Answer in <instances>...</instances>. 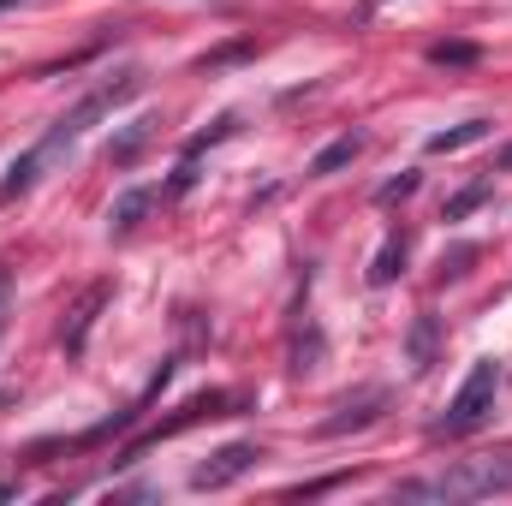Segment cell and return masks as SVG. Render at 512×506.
<instances>
[{
  "instance_id": "obj_1",
  "label": "cell",
  "mask_w": 512,
  "mask_h": 506,
  "mask_svg": "<svg viewBox=\"0 0 512 506\" xmlns=\"http://www.w3.org/2000/svg\"><path fill=\"white\" fill-rule=\"evenodd\" d=\"M507 489H512V459H465L441 477L399 483L393 501H483V495H507Z\"/></svg>"
},
{
  "instance_id": "obj_2",
  "label": "cell",
  "mask_w": 512,
  "mask_h": 506,
  "mask_svg": "<svg viewBox=\"0 0 512 506\" xmlns=\"http://www.w3.org/2000/svg\"><path fill=\"white\" fill-rule=\"evenodd\" d=\"M137 90H143V72H120V78H108V84H96V90H90V96H84V102H78L72 114H60V120L48 126V137L36 143V155H42V167H48V161H60V155H66V149H72V143H78L84 131L96 126L102 114H114V108H120V102H131Z\"/></svg>"
},
{
  "instance_id": "obj_3",
  "label": "cell",
  "mask_w": 512,
  "mask_h": 506,
  "mask_svg": "<svg viewBox=\"0 0 512 506\" xmlns=\"http://www.w3.org/2000/svg\"><path fill=\"white\" fill-rule=\"evenodd\" d=\"M495 393H501V364H495V358H477L471 376H465V387L453 393L447 417H435L429 435H471V429H483L489 411H495Z\"/></svg>"
},
{
  "instance_id": "obj_4",
  "label": "cell",
  "mask_w": 512,
  "mask_h": 506,
  "mask_svg": "<svg viewBox=\"0 0 512 506\" xmlns=\"http://www.w3.org/2000/svg\"><path fill=\"white\" fill-rule=\"evenodd\" d=\"M227 405H239V393H221V387H209V393H197V399H185V405H179V411H173L167 423H155L149 435H137V441H131V447H126V459H120V465H137V453H143V447H161V441H173V435H185V429H191V423H203V417H227Z\"/></svg>"
},
{
  "instance_id": "obj_5",
  "label": "cell",
  "mask_w": 512,
  "mask_h": 506,
  "mask_svg": "<svg viewBox=\"0 0 512 506\" xmlns=\"http://www.w3.org/2000/svg\"><path fill=\"white\" fill-rule=\"evenodd\" d=\"M256 459H262L256 441H227L221 453H209V459L191 471V489H197V495H221V489H233L245 471H256Z\"/></svg>"
},
{
  "instance_id": "obj_6",
  "label": "cell",
  "mask_w": 512,
  "mask_h": 506,
  "mask_svg": "<svg viewBox=\"0 0 512 506\" xmlns=\"http://www.w3.org/2000/svg\"><path fill=\"white\" fill-rule=\"evenodd\" d=\"M382 411H387V387H364V393L340 399V411H334V417H322V423H316V435H322V441H334V435L370 429V423H382Z\"/></svg>"
},
{
  "instance_id": "obj_7",
  "label": "cell",
  "mask_w": 512,
  "mask_h": 506,
  "mask_svg": "<svg viewBox=\"0 0 512 506\" xmlns=\"http://www.w3.org/2000/svg\"><path fill=\"white\" fill-rule=\"evenodd\" d=\"M108 280H96V286H84V298L66 310V322H60V346H66V358H78L84 346H90V328H96V316H102V304H108Z\"/></svg>"
},
{
  "instance_id": "obj_8",
  "label": "cell",
  "mask_w": 512,
  "mask_h": 506,
  "mask_svg": "<svg viewBox=\"0 0 512 506\" xmlns=\"http://www.w3.org/2000/svg\"><path fill=\"white\" fill-rule=\"evenodd\" d=\"M435 352H441V316L423 310V316L411 322V334H405V364H411V376H429V370H435Z\"/></svg>"
},
{
  "instance_id": "obj_9",
  "label": "cell",
  "mask_w": 512,
  "mask_h": 506,
  "mask_svg": "<svg viewBox=\"0 0 512 506\" xmlns=\"http://www.w3.org/2000/svg\"><path fill=\"white\" fill-rule=\"evenodd\" d=\"M405 262H411V233H387V245L370 262V286H393L405 274Z\"/></svg>"
},
{
  "instance_id": "obj_10",
  "label": "cell",
  "mask_w": 512,
  "mask_h": 506,
  "mask_svg": "<svg viewBox=\"0 0 512 506\" xmlns=\"http://www.w3.org/2000/svg\"><path fill=\"white\" fill-rule=\"evenodd\" d=\"M495 131V120H465V126H447V131H429V155H459V149H471V143H483Z\"/></svg>"
},
{
  "instance_id": "obj_11",
  "label": "cell",
  "mask_w": 512,
  "mask_h": 506,
  "mask_svg": "<svg viewBox=\"0 0 512 506\" xmlns=\"http://www.w3.org/2000/svg\"><path fill=\"white\" fill-rule=\"evenodd\" d=\"M358 155H364V137H358V131H346V137H334V143H328V149H322V155L310 161V179H328V173L352 167Z\"/></svg>"
},
{
  "instance_id": "obj_12",
  "label": "cell",
  "mask_w": 512,
  "mask_h": 506,
  "mask_svg": "<svg viewBox=\"0 0 512 506\" xmlns=\"http://www.w3.org/2000/svg\"><path fill=\"white\" fill-rule=\"evenodd\" d=\"M155 203H161V191L137 185V191H126V197H120V203L108 209V227H114V233H131V227H137V221H143V215H149Z\"/></svg>"
},
{
  "instance_id": "obj_13",
  "label": "cell",
  "mask_w": 512,
  "mask_h": 506,
  "mask_svg": "<svg viewBox=\"0 0 512 506\" xmlns=\"http://www.w3.org/2000/svg\"><path fill=\"white\" fill-rule=\"evenodd\" d=\"M149 137H155V120H131L120 137H108V161H114V167H131V161L143 155V143H149Z\"/></svg>"
},
{
  "instance_id": "obj_14",
  "label": "cell",
  "mask_w": 512,
  "mask_h": 506,
  "mask_svg": "<svg viewBox=\"0 0 512 506\" xmlns=\"http://www.w3.org/2000/svg\"><path fill=\"white\" fill-rule=\"evenodd\" d=\"M36 173H42V155H36V149H24V155L6 167V179H0V203H12L18 191H30V185H36Z\"/></svg>"
},
{
  "instance_id": "obj_15",
  "label": "cell",
  "mask_w": 512,
  "mask_h": 506,
  "mask_svg": "<svg viewBox=\"0 0 512 506\" xmlns=\"http://www.w3.org/2000/svg\"><path fill=\"white\" fill-rule=\"evenodd\" d=\"M489 191H495L489 179H477V185H465L459 197H447V203H441V221H465L471 209H483V203H489Z\"/></svg>"
},
{
  "instance_id": "obj_16",
  "label": "cell",
  "mask_w": 512,
  "mask_h": 506,
  "mask_svg": "<svg viewBox=\"0 0 512 506\" xmlns=\"http://www.w3.org/2000/svg\"><path fill=\"white\" fill-rule=\"evenodd\" d=\"M292 370H298V376L322 370V328H316V322H310V328H304V334L292 340Z\"/></svg>"
},
{
  "instance_id": "obj_17",
  "label": "cell",
  "mask_w": 512,
  "mask_h": 506,
  "mask_svg": "<svg viewBox=\"0 0 512 506\" xmlns=\"http://www.w3.org/2000/svg\"><path fill=\"white\" fill-rule=\"evenodd\" d=\"M429 60H435V66H477V60H483V48H477V42H435V48H429Z\"/></svg>"
},
{
  "instance_id": "obj_18",
  "label": "cell",
  "mask_w": 512,
  "mask_h": 506,
  "mask_svg": "<svg viewBox=\"0 0 512 506\" xmlns=\"http://www.w3.org/2000/svg\"><path fill=\"white\" fill-rule=\"evenodd\" d=\"M233 131H239V114H221V120H215L209 131H197V137L185 143V161H197V155H203L209 143H221V137H233Z\"/></svg>"
},
{
  "instance_id": "obj_19",
  "label": "cell",
  "mask_w": 512,
  "mask_h": 506,
  "mask_svg": "<svg viewBox=\"0 0 512 506\" xmlns=\"http://www.w3.org/2000/svg\"><path fill=\"white\" fill-rule=\"evenodd\" d=\"M417 185H423V173H399V179H387L382 191H376V203H382V209H387V203H405Z\"/></svg>"
},
{
  "instance_id": "obj_20",
  "label": "cell",
  "mask_w": 512,
  "mask_h": 506,
  "mask_svg": "<svg viewBox=\"0 0 512 506\" xmlns=\"http://www.w3.org/2000/svg\"><path fill=\"white\" fill-rule=\"evenodd\" d=\"M465 262H477V245H453V251L441 256V280H459Z\"/></svg>"
},
{
  "instance_id": "obj_21",
  "label": "cell",
  "mask_w": 512,
  "mask_h": 506,
  "mask_svg": "<svg viewBox=\"0 0 512 506\" xmlns=\"http://www.w3.org/2000/svg\"><path fill=\"white\" fill-rule=\"evenodd\" d=\"M334 483H346V477H316V483H298V489H292V495H328V489H334Z\"/></svg>"
},
{
  "instance_id": "obj_22",
  "label": "cell",
  "mask_w": 512,
  "mask_h": 506,
  "mask_svg": "<svg viewBox=\"0 0 512 506\" xmlns=\"http://www.w3.org/2000/svg\"><path fill=\"white\" fill-rule=\"evenodd\" d=\"M6 292H12V268L0 262V316H6Z\"/></svg>"
},
{
  "instance_id": "obj_23",
  "label": "cell",
  "mask_w": 512,
  "mask_h": 506,
  "mask_svg": "<svg viewBox=\"0 0 512 506\" xmlns=\"http://www.w3.org/2000/svg\"><path fill=\"white\" fill-rule=\"evenodd\" d=\"M495 167H501V173H512V143L501 149V155H495Z\"/></svg>"
},
{
  "instance_id": "obj_24",
  "label": "cell",
  "mask_w": 512,
  "mask_h": 506,
  "mask_svg": "<svg viewBox=\"0 0 512 506\" xmlns=\"http://www.w3.org/2000/svg\"><path fill=\"white\" fill-rule=\"evenodd\" d=\"M18 495V483H0V501H12Z\"/></svg>"
},
{
  "instance_id": "obj_25",
  "label": "cell",
  "mask_w": 512,
  "mask_h": 506,
  "mask_svg": "<svg viewBox=\"0 0 512 506\" xmlns=\"http://www.w3.org/2000/svg\"><path fill=\"white\" fill-rule=\"evenodd\" d=\"M6 6H18V0H0V12H6Z\"/></svg>"
}]
</instances>
